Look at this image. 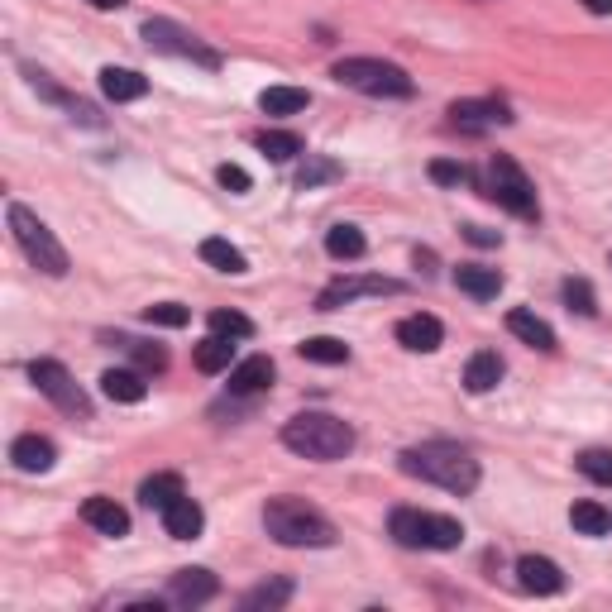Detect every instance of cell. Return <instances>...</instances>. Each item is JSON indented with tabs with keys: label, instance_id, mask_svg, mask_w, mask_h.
<instances>
[{
	"label": "cell",
	"instance_id": "6da1fadb",
	"mask_svg": "<svg viewBox=\"0 0 612 612\" xmlns=\"http://www.w3.org/2000/svg\"><path fill=\"white\" fill-rule=\"evenodd\" d=\"M402 474H412V479H426L445 488V493H474L479 488V459L469 455L464 445L455 440H426V445H412V450H402Z\"/></svg>",
	"mask_w": 612,
	"mask_h": 612
},
{
	"label": "cell",
	"instance_id": "7a4b0ae2",
	"mask_svg": "<svg viewBox=\"0 0 612 612\" xmlns=\"http://www.w3.org/2000/svg\"><path fill=\"white\" fill-rule=\"evenodd\" d=\"M263 526L278 546H292V550H326L335 546V526L330 517H321L311 503L302 498H273L263 507Z\"/></svg>",
	"mask_w": 612,
	"mask_h": 612
},
{
	"label": "cell",
	"instance_id": "3957f363",
	"mask_svg": "<svg viewBox=\"0 0 612 612\" xmlns=\"http://www.w3.org/2000/svg\"><path fill=\"white\" fill-rule=\"evenodd\" d=\"M283 445L292 455L330 464V459H345L354 450V426L330 412H302L283 426Z\"/></svg>",
	"mask_w": 612,
	"mask_h": 612
},
{
	"label": "cell",
	"instance_id": "277c9868",
	"mask_svg": "<svg viewBox=\"0 0 612 612\" xmlns=\"http://www.w3.org/2000/svg\"><path fill=\"white\" fill-rule=\"evenodd\" d=\"M330 77L340 87L364 91V96H388V101H407L416 91L412 77L397 63H388V58H340V63L330 67Z\"/></svg>",
	"mask_w": 612,
	"mask_h": 612
},
{
	"label": "cell",
	"instance_id": "5b68a950",
	"mask_svg": "<svg viewBox=\"0 0 612 612\" xmlns=\"http://www.w3.org/2000/svg\"><path fill=\"white\" fill-rule=\"evenodd\" d=\"M388 526H393L397 546H407V550H455L464 541V526L455 517L421 512V507H397Z\"/></svg>",
	"mask_w": 612,
	"mask_h": 612
},
{
	"label": "cell",
	"instance_id": "8992f818",
	"mask_svg": "<svg viewBox=\"0 0 612 612\" xmlns=\"http://www.w3.org/2000/svg\"><path fill=\"white\" fill-rule=\"evenodd\" d=\"M483 197L498 201L503 211L522 220H536L541 216V206H536V187H531V177L507 158V153H493L488 158V173H483Z\"/></svg>",
	"mask_w": 612,
	"mask_h": 612
},
{
	"label": "cell",
	"instance_id": "52a82bcc",
	"mask_svg": "<svg viewBox=\"0 0 612 612\" xmlns=\"http://www.w3.org/2000/svg\"><path fill=\"white\" fill-rule=\"evenodd\" d=\"M10 230H15V244L24 249V259L34 263L39 273H48V278H63L67 273V249L58 240H53V230H48L44 220L34 216L29 206H10Z\"/></svg>",
	"mask_w": 612,
	"mask_h": 612
},
{
	"label": "cell",
	"instance_id": "ba28073f",
	"mask_svg": "<svg viewBox=\"0 0 612 612\" xmlns=\"http://www.w3.org/2000/svg\"><path fill=\"white\" fill-rule=\"evenodd\" d=\"M144 44L153 48V53H168V58H187V63H201V67H220V53L216 48H206L192 34V29H182V24L173 20H144Z\"/></svg>",
	"mask_w": 612,
	"mask_h": 612
},
{
	"label": "cell",
	"instance_id": "9c48e42d",
	"mask_svg": "<svg viewBox=\"0 0 612 612\" xmlns=\"http://www.w3.org/2000/svg\"><path fill=\"white\" fill-rule=\"evenodd\" d=\"M29 378H34V388H39V393H44L58 412L82 416V421L91 416V397L72 383V373H67L58 359H34V364H29Z\"/></svg>",
	"mask_w": 612,
	"mask_h": 612
},
{
	"label": "cell",
	"instance_id": "30bf717a",
	"mask_svg": "<svg viewBox=\"0 0 612 612\" xmlns=\"http://www.w3.org/2000/svg\"><path fill=\"white\" fill-rule=\"evenodd\" d=\"M393 292H402V283H393V278H340V283H330L321 297H316V311H340L345 302H354V297H393Z\"/></svg>",
	"mask_w": 612,
	"mask_h": 612
},
{
	"label": "cell",
	"instance_id": "8fae6325",
	"mask_svg": "<svg viewBox=\"0 0 612 612\" xmlns=\"http://www.w3.org/2000/svg\"><path fill=\"white\" fill-rule=\"evenodd\" d=\"M216 593H220V584L211 569H177L173 584H168V603H177V608H201Z\"/></svg>",
	"mask_w": 612,
	"mask_h": 612
},
{
	"label": "cell",
	"instance_id": "7c38bea8",
	"mask_svg": "<svg viewBox=\"0 0 612 612\" xmlns=\"http://www.w3.org/2000/svg\"><path fill=\"white\" fill-rule=\"evenodd\" d=\"M517 584H522L526 593H536V598H550V593L565 589V574H560V565L546 560V555H522V560H517Z\"/></svg>",
	"mask_w": 612,
	"mask_h": 612
},
{
	"label": "cell",
	"instance_id": "4fadbf2b",
	"mask_svg": "<svg viewBox=\"0 0 612 612\" xmlns=\"http://www.w3.org/2000/svg\"><path fill=\"white\" fill-rule=\"evenodd\" d=\"M273 359L268 354H249V359H240L235 369H230V393L235 397H259L273 388Z\"/></svg>",
	"mask_w": 612,
	"mask_h": 612
},
{
	"label": "cell",
	"instance_id": "5bb4252c",
	"mask_svg": "<svg viewBox=\"0 0 612 612\" xmlns=\"http://www.w3.org/2000/svg\"><path fill=\"white\" fill-rule=\"evenodd\" d=\"M397 340H402V350L431 354V350H440V340H445V326H440L436 316L416 311V316H407V321H397Z\"/></svg>",
	"mask_w": 612,
	"mask_h": 612
},
{
	"label": "cell",
	"instance_id": "9a60e30c",
	"mask_svg": "<svg viewBox=\"0 0 612 612\" xmlns=\"http://www.w3.org/2000/svg\"><path fill=\"white\" fill-rule=\"evenodd\" d=\"M512 115H507L498 101H455L450 106V125L455 130H469V134H479L488 130V125H507Z\"/></svg>",
	"mask_w": 612,
	"mask_h": 612
},
{
	"label": "cell",
	"instance_id": "2e32d148",
	"mask_svg": "<svg viewBox=\"0 0 612 612\" xmlns=\"http://www.w3.org/2000/svg\"><path fill=\"white\" fill-rule=\"evenodd\" d=\"M201 526H206V512H201L187 493L182 498H173V503L163 507V531L173 536V541H197Z\"/></svg>",
	"mask_w": 612,
	"mask_h": 612
},
{
	"label": "cell",
	"instance_id": "e0dca14e",
	"mask_svg": "<svg viewBox=\"0 0 612 612\" xmlns=\"http://www.w3.org/2000/svg\"><path fill=\"white\" fill-rule=\"evenodd\" d=\"M10 459H15L20 474H48L53 459H58V450H53V440H44V436H20L10 445Z\"/></svg>",
	"mask_w": 612,
	"mask_h": 612
},
{
	"label": "cell",
	"instance_id": "ac0fdd59",
	"mask_svg": "<svg viewBox=\"0 0 612 612\" xmlns=\"http://www.w3.org/2000/svg\"><path fill=\"white\" fill-rule=\"evenodd\" d=\"M82 522L96 526L101 536H125L130 531V512L115 503V498H87L82 503Z\"/></svg>",
	"mask_w": 612,
	"mask_h": 612
},
{
	"label": "cell",
	"instance_id": "d6986e66",
	"mask_svg": "<svg viewBox=\"0 0 612 612\" xmlns=\"http://www.w3.org/2000/svg\"><path fill=\"white\" fill-rule=\"evenodd\" d=\"M455 287L459 292H469L474 302H488V297H498V292H503V273H498V268H483V263H459Z\"/></svg>",
	"mask_w": 612,
	"mask_h": 612
},
{
	"label": "cell",
	"instance_id": "ffe728a7",
	"mask_svg": "<svg viewBox=\"0 0 612 612\" xmlns=\"http://www.w3.org/2000/svg\"><path fill=\"white\" fill-rule=\"evenodd\" d=\"M507 330L522 340V345H531V350H555V330L536 316V311H526V306H517V311H507Z\"/></svg>",
	"mask_w": 612,
	"mask_h": 612
},
{
	"label": "cell",
	"instance_id": "44dd1931",
	"mask_svg": "<svg viewBox=\"0 0 612 612\" xmlns=\"http://www.w3.org/2000/svg\"><path fill=\"white\" fill-rule=\"evenodd\" d=\"M498 383H503V359H498V350H479L464 364V388L469 393H493Z\"/></svg>",
	"mask_w": 612,
	"mask_h": 612
},
{
	"label": "cell",
	"instance_id": "7402d4cb",
	"mask_svg": "<svg viewBox=\"0 0 612 612\" xmlns=\"http://www.w3.org/2000/svg\"><path fill=\"white\" fill-rule=\"evenodd\" d=\"M101 393L110 397V402H144L149 397V383H144V373L134 369H106L101 373Z\"/></svg>",
	"mask_w": 612,
	"mask_h": 612
},
{
	"label": "cell",
	"instance_id": "603a6c76",
	"mask_svg": "<svg viewBox=\"0 0 612 612\" xmlns=\"http://www.w3.org/2000/svg\"><path fill=\"white\" fill-rule=\"evenodd\" d=\"M101 91H106V101H139L144 91H149V82L134 72V67H101Z\"/></svg>",
	"mask_w": 612,
	"mask_h": 612
},
{
	"label": "cell",
	"instance_id": "cb8c5ba5",
	"mask_svg": "<svg viewBox=\"0 0 612 612\" xmlns=\"http://www.w3.org/2000/svg\"><path fill=\"white\" fill-rule=\"evenodd\" d=\"M364 249H369V240H364V230L359 225H330L326 230V254L330 259H364Z\"/></svg>",
	"mask_w": 612,
	"mask_h": 612
},
{
	"label": "cell",
	"instance_id": "d4e9b609",
	"mask_svg": "<svg viewBox=\"0 0 612 612\" xmlns=\"http://www.w3.org/2000/svg\"><path fill=\"white\" fill-rule=\"evenodd\" d=\"M297 354H302L306 364H350V345L335 340V335H311V340L297 345Z\"/></svg>",
	"mask_w": 612,
	"mask_h": 612
},
{
	"label": "cell",
	"instance_id": "484cf974",
	"mask_svg": "<svg viewBox=\"0 0 612 612\" xmlns=\"http://www.w3.org/2000/svg\"><path fill=\"white\" fill-rule=\"evenodd\" d=\"M201 373H225L235 364V340H225V335H211V340H201L197 350H192Z\"/></svg>",
	"mask_w": 612,
	"mask_h": 612
},
{
	"label": "cell",
	"instance_id": "4316f807",
	"mask_svg": "<svg viewBox=\"0 0 612 612\" xmlns=\"http://www.w3.org/2000/svg\"><path fill=\"white\" fill-rule=\"evenodd\" d=\"M173 498H182V479L177 474H153V479L139 483V503L149 507V512H163Z\"/></svg>",
	"mask_w": 612,
	"mask_h": 612
},
{
	"label": "cell",
	"instance_id": "83f0119b",
	"mask_svg": "<svg viewBox=\"0 0 612 612\" xmlns=\"http://www.w3.org/2000/svg\"><path fill=\"white\" fill-rule=\"evenodd\" d=\"M311 106V96L302 87H268L259 91V110L263 115H297V110Z\"/></svg>",
	"mask_w": 612,
	"mask_h": 612
},
{
	"label": "cell",
	"instance_id": "f1b7e54d",
	"mask_svg": "<svg viewBox=\"0 0 612 612\" xmlns=\"http://www.w3.org/2000/svg\"><path fill=\"white\" fill-rule=\"evenodd\" d=\"M201 259L211 263L216 273H244L249 268V259H244L240 249L230 240H220V235H211V240H201Z\"/></svg>",
	"mask_w": 612,
	"mask_h": 612
},
{
	"label": "cell",
	"instance_id": "f546056e",
	"mask_svg": "<svg viewBox=\"0 0 612 612\" xmlns=\"http://www.w3.org/2000/svg\"><path fill=\"white\" fill-rule=\"evenodd\" d=\"M569 526L579 531V536H608L612 526V512L598 503H574L569 507Z\"/></svg>",
	"mask_w": 612,
	"mask_h": 612
},
{
	"label": "cell",
	"instance_id": "4dcf8cb0",
	"mask_svg": "<svg viewBox=\"0 0 612 612\" xmlns=\"http://www.w3.org/2000/svg\"><path fill=\"white\" fill-rule=\"evenodd\" d=\"M254 144H259L273 163H287V158H297V153H302V139H297L292 130H259L254 134Z\"/></svg>",
	"mask_w": 612,
	"mask_h": 612
},
{
	"label": "cell",
	"instance_id": "1f68e13d",
	"mask_svg": "<svg viewBox=\"0 0 612 612\" xmlns=\"http://www.w3.org/2000/svg\"><path fill=\"white\" fill-rule=\"evenodd\" d=\"M211 335H225V340H249L254 335V321L249 316H240V311H211Z\"/></svg>",
	"mask_w": 612,
	"mask_h": 612
},
{
	"label": "cell",
	"instance_id": "d6a6232c",
	"mask_svg": "<svg viewBox=\"0 0 612 612\" xmlns=\"http://www.w3.org/2000/svg\"><path fill=\"white\" fill-rule=\"evenodd\" d=\"M335 177H340V163H330V158H311V153H306L302 173H297V187H302V192H311V187L335 182Z\"/></svg>",
	"mask_w": 612,
	"mask_h": 612
},
{
	"label": "cell",
	"instance_id": "836d02e7",
	"mask_svg": "<svg viewBox=\"0 0 612 612\" xmlns=\"http://www.w3.org/2000/svg\"><path fill=\"white\" fill-rule=\"evenodd\" d=\"M287 598H292V584L287 579H278V584H259L254 593H244V608L259 612V608H283Z\"/></svg>",
	"mask_w": 612,
	"mask_h": 612
},
{
	"label": "cell",
	"instance_id": "e575fe53",
	"mask_svg": "<svg viewBox=\"0 0 612 612\" xmlns=\"http://www.w3.org/2000/svg\"><path fill=\"white\" fill-rule=\"evenodd\" d=\"M579 474L589 483L612 488V450H584V455H579Z\"/></svg>",
	"mask_w": 612,
	"mask_h": 612
},
{
	"label": "cell",
	"instance_id": "d590c367",
	"mask_svg": "<svg viewBox=\"0 0 612 612\" xmlns=\"http://www.w3.org/2000/svg\"><path fill=\"white\" fill-rule=\"evenodd\" d=\"M144 321H149V326L182 330V326H187V321H192V311H187V306H182V302H153L149 311H144Z\"/></svg>",
	"mask_w": 612,
	"mask_h": 612
},
{
	"label": "cell",
	"instance_id": "8d00e7d4",
	"mask_svg": "<svg viewBox=\"0 0 612 612\" xmlns=\"http://www.w3.org/2000/svg\"><path fill=\"white\" fill-rule=\"evenodd\" d=\"M565 302H569V311H579V316H593L598 311V302H593V287L584 283V278H565Z\"/></svg>",
	"mask_w": 612,
	"mask_h": 612
},
{
	"label": "cell",
	"instance_id": "74e56055",
	"mask_svg": "<svg viewBox=\"0 0 612 612\" xmlns=\"http://www.w3.org/2000/svg\"><path fill=\"white\" fill-rule=\"evenodd\" d=\"M431 182H440V187H464V182H469V168L455 163V158H436V163H431Z\"/></svg>",
	"mask_w": 612,
	"mask_h": 612
},
{
	"label": "cell",
	"instance_id": "f35d334b",
	"mask_svg": "<svg viewBox=\"0 0 612 612\" xmlns=\"http://www.w3.org/2000/svg\"><path fill=\"white\" fill-rule=\"evenodd\" d=\"M125 350L134 354V364H139L144 373H158L163 364H168V354L158 350V345H144V340H125Z\"/></svg>",
	"mask_w": 612,
	"mask_h": 612
},
{
	"label": "cell",
	"instance_id": "ab89813d",
	"mask_svg": "<svg viewBox=\"0 0 612 612\" xmlns=\"http://www.w3.org/2000/svg\"><path fill=\"white\" fill-rule=\"evenodd\" d=\"M216 182L225 192H249V173H244L240 163H220L216 168Z\"/></svg>",
	"mask_w": 612,
	"mask_h": 612
},
{
	"label": "cell",
	"instance_id": "60d3db41",
	"mask_svg": "<svg viewBox=\"0 0 612 612\" xmlns=\"http://www.w3.org/2000/svg\"><path fill=\"white\" fill-rule=\"evenodd\" d=\"M464 240L469 244H498V235H493V230H483V225H464Z\"/></svg>",
	"mask_w": 612,
	"mask_h": 612
},
{
	"label": "cell",
	"instance_id": "b9f144b4",
	"mask_svg": "<svg viewBox=\"0 0 612 612\" xmlns=\"http://www.w3.org/2000/svg\"><path fill=\"white\" fill-rule=\"evenodd\" d=\"M589 5V15H612V0H584Z\"/></svg>",
	"mask_w": 612,
	"mask_h": 612
},
{
	"label": "cell",
	"instance_id": "7bdbcfd3",
	"mask_svg": "<svg viewBox=\"0 0 612 612\" xmlns=\"http://www.w3.org/2000/svg\"><path fill=\"white\" fill-rule=\"evenodd\" d=\"M91 5H96V10H120L125 0H91Z\"/></svg>",
	"mask_w": 612,
	"mask_h": 612
}]
</instances>
